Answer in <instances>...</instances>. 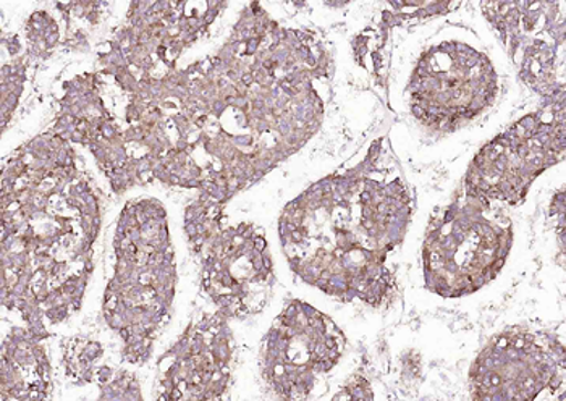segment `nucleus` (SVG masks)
Wrapping results in <instances>:
<instances>
[{"label":"nucleus","instance_id":"obj_1","mask_svg":"<svg viewBox=\"0 0 566 401\" xmlns=\"http://www.w3.org/2000/svg\"><path fill=\"white\" fill-rule=\"evenodd\" d=\"M495 202L471 193L443 209L424 243L428 287L447 298L470 295L491 282L512 246V222Z\"/></svg>","mask_w":566,"mask_h":401},{"label":"nucleus","instance_id":"obj_2","mask_svg":"<svg viewBox=\"0 0 566 401\" xmlns=\"http://www.w3.org/2000/svg\"><path fill=\"white\" fill-rule=\"evenodd\" d=\"M564 106L527 115L482 148L464 188L488 200L518 204L547 167L564 157Z\"/></svg>","mask_w":566,"mask_h":401},{"label":"nucleus","instance_id":"obj_3","mask_svg":"<svg viewBox=\"0 0 566 401\" xmlns=\"http://www.w3.org/2000/svg\"><path fill=\"white\" fill-rule=\"evenodd\" d=\"M497 76L484 54L460 41L432 48L413 75V114L428 127L453 130L491 106Z\"/></svg>","mask_w":566,"mask_h":401},{"label":"nucleus","instance_id":"obj_4","mask_svg":"<svg viewBox=\"0 0 566 401\" xmlns=\"http://www.w3.org/2000/svg\"><path fill=\"white\" fill-rule=\"evenodd\" d=\"M564 350L541 335H502L474 365L473 390L478 399H537L544 390L564 382Z\"/></svg>","mask_w":566,"mask_h":401}]
</instances>
